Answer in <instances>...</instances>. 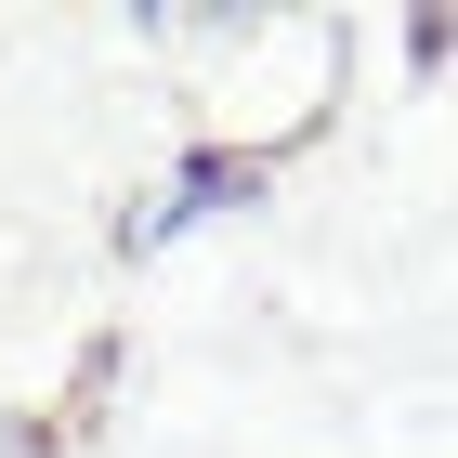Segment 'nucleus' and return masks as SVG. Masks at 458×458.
<instances>
[{"label": "nucleus", "mask_w": 458, "mask_h": 458, "mask_svg": "<svg viewBox=\"0 0 458 458\" xmlns=\"http://www.w3.org/2000/svg\"><path fill=\"white\" fill-rule=\"evenodd\" d=\"M262 197H276V144H183L171 171L118 210V262H157V249H183L197 223H236V210H262Z\"/></svg>", "instance_id": "f257e3e1"}]
</instances>
